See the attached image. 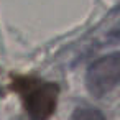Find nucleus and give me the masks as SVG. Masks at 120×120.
I'll use <instances>...</instances> for the list:
<instances>
[{
  "mask_svg": "<svg viewBox=\"0 0 120 120\" xmlns=\"http://www.w3.org/2000/svg\"><path fill=\"white\" fill-rule=\"evenodd\" d=\"M120 84V51L94 61L86 72V87L90 95L102 97Z\"/></svg>",
  "mask_w": 120,
  "mask_h": 120,
  "instance_id": "f03ea898",
  "label": "nucleus"
},
{
  "mask_svg": "<svg viewBox=\"0 0 120 120\" xmlns=\"http://www.w3.org/2000/svg\"><path fill=\"white\" fill-rule=\"evenodd\" d=\"M12 89L20 95L31 120H48L54 113L59 95L58 84L33 76H17L12 81Z\"/></svg>",
  "mask_w": 120,
  "mask_h": 120,
  "instance_id": "f257e3e1",
  "label": "nucleus"
},
{
  "mask_svg": "<svg viewBox=\"0 0 120 120\" xmlns=\"http://www.w3.org/2000/svg\"><path fill=\"white\" fill-rule=\"evenodd\" d=\"M71 120H105V117H104V113L99 109H94V107H77L72 112Z\"/></svg>",
  "mask_w": 120,
  "mask_h": 120,
  "instance_id": "7ed1b4c3",
  "label": "nucleus"
}]
</instances>
